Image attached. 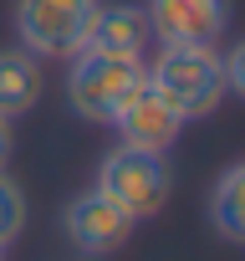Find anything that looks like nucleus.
Here are the masks:
<instances>
[{
    "label": "nucleus",
    "mask_w": 245,
    "mask_h": 261,
    "mask_svg": "<svg viewBox=\"0 0 245 261\" xmlns=\"http://www.w3.org/2000/svg\"><path fill=\"white\" fill-rule=\"evenodd\" d=\"M154 92H164L184 123L189 118H209L225 102V57L215 46H159V57L143 67Z\"/></svg>",
    "instance_id": "nucleus-1"
},
{
    "label": "nucleus",
    "mask_w": 245,
    "mask_h": 261,
    "mask_svg": "<svg viewBox=\"0 0 245 261\" xmlns=\"http://www.w3.org/2000/svg\"><path fill=\"white\" fill-rule=\"evenodd\" d=\"M143 62L138 57H107V51H77L67 72V102L87 123H112L117 108L143 87Z\"/></svg>",
    "instance_id": "nucleus-2"
},
{
    "label": "nucleus",
    "mask_w": 245,
    "mask_h": 261,
    "mask_svg": "<svg viewBox=\"0 0 245 261\" xmlns=\"http://www.w3.org/2000/svg\"><path fill=\"white\" fill-rule=\"evenodd\" d=\"M97 11L102 0H16V36L31 57L72 62L77 51H87Z\"/></svg>",
    "instance_id": "nucleus-3"
},
{
    "label": "nucleus",
    "mask_w": 245,
    "mask_h": 261,
    "mask_svg": "<svg viewBox=\"0 0 245 261\" xmlns=\"http://www.w3.org/2000/svg\"><path fill=\"white\" fill-rule=\"evenodd\" d=\"M97 190L117 205L128 210L133 225L138 220H154L164 205H169V190H174V174L164 164V154H143V149H112L97 169Z\"/></svg>",
    "instance_id": "nucleus-4"
},
{
    "label": "nucleus",
    "mask_w": 245,
    "mask_h": 261,
    "mask_svg": "<svg viewBox=\"0 0 245 261\" xmlns=\"http://www.w3.org/2000/svg\"><path fill=\"white\" fill-rule=\"evenodd\" d=\"M107 128H117V144H122V149L169 154V149L179 144V134H184V113H179L164 92H154V82L143 77V87L117 108V118H112Z\"/></svg>",
    "instance_id": "nucleus-5"
},
{
    "label": "nucleus",
    "mask_w": 245,
    "mask_h": 261,
    "mask_svg": "<svg viewBox=\"0 0 245 261\" xmlns=\"http://www.w3.org/2000/svg\"><path fill=\"white\" fill-rule=\"evenodd\" d=\"M143 16L164 46H215L230 26V0H148Z\"/></svg>",
    "instance_id": "nucleus-6"
},
{
    "label": "nucleus",
    "mask_w": 245,
    "mask_h": 261,
    "mask_svg": "<svg viewBox=\"0 0 245 261\" xmlns=\"http://www.w3.org/2000/svg\"><path fill=\"white\" fill-rule=\"evenodd\" d=\"M62 225H67V241H72L82 256H92V261L112 256L122 241L133 236V215H128V210H117V205H112L102 190H87V195H77V200L67 205Z\"/></svg>",
    "instance_id": "nucleus-7"
},
{
    "label": "nucleus",
    "mask_w": 245,
    "mask_h": 261,
    "mask_svg": "<svg viewBox=\"0 0 245 261\" xmlns=\"http://www.w3.org/2000/svg\"><path fill=\"white\" fill-rule=\"evenodd\" d=\"M154 41L148 31V16L138 6H102L97 21H92V36H87V51H107V57H138L143 62V46Z\"/></svg>",
    "instance_id": "nucleus-8"
},
{
    "label": "nucleus",
    "mask_w": 245,
    "mask_h": 261,
    "mask_svg": "<svg viewBox=\"0 0 245 261\" xmlns=\"http://www.w3.org/2000/svg\"><path fill=\"white\" fill-rule=\"evenodd\" d=\"M41 57H31L26 46H0V118H21L41 102Z\"/></svg>",
    "instance_id": "nucleus-9"
},
{
    "label": "nucleus",
    "mask_w": 245,
    "mask_h": 261,
    "mask_svg": "<svg viewBox=\"0 0 245 261\" xmlns=\"http://www.w3.org/2000/svg\"><path fill=\"white\" fill-rule=\"evenodd\" d=\"M209 220H215V230L225 241L245 246V159L230 164L215 179V190H209Z\"/></svg>",
    "instance_id": "nucleus-10"
},
{
    "label": "nucleus",
    "mask_w": 245,
    "mask_h": 261,
    "mask_svg": "<svg viewBox=\"0 0 245 261\" xmlns=\"http://www.w3.org/2000/svg\"><path fill=\"white\" fill-rule=\"evenodd\" d=\"M21 230H26V190L0 169V251H6Z\"/></svg>",
    "instance_id": "nucleus-11"
},
{
    "label": "nucleus",
    "mask_w": 245,
    "mask_h": 261,
    "mask_svg": "<svg viewBox=\"0 0 245 261\" xmlns=\"http://www.w3.org/2000/svg\"><path fill=\"white\" fill-rule=\"evenodd\" d=\"M225 92H235L245 102V41H235L230 57H225Z\"/></svg>",
    "instance_id": "nucleus-12"
},
{
    "label": "nucleus",
    "mask_w": 245,
    "mask_h": 261,
    "mask_svg": "<svg viewBox=\"0 0 245 261\" xmlns=\"http://www.w3.org/2000/svg\"><path fill=\"white\" fill-rule=\"evenodd\" d=\"M6 159H11V123L0 118V169H6Z\"/></svg>",
    "instance_id": "nucleus-13"
},
{
    "label": "nucleus",
    "mask_w": 245,
    "mask_h": 261,
    "mask_svg": "<svg viewBox=\"0 0 245 261\" xmlns=\"http://www.w3.org/2000/svg\"><path fill=\"white\" fill-rule=\"evenodd\" d=\"M82 261H92V256H82Z\"/></svg>",
    "instance_id": "nucleus-14"
}]
</instances>
